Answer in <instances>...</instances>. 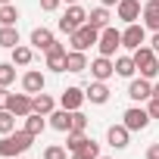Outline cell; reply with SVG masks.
<instances>
[{
	"mask_svg": "<svg viewBox=\"0 0 159 159\" xmlns=\"http://www.w3.org/2000/svg\"><path fill=\"white\" fill-rule=\"evenodd\" d=\"M100 3H103V7H119L122 0H100Z\"/></svg>",
	"mask_w": 159,
	"mask_h": 159,
	"instance_id": "obj_39",
	"label": "cell"
},
{
	"mask_svg": "<svg viewBox=\"0 0 159 159\" xmlns=\"http://www.w3.org/2000/svg\"><path fill=\"white\" fill-rule=\"evenodd\" d=\"M7 109H10L16 119H25V116H31V112H34V103H31V97H28V94H10Z\"/></svg>",
	"mask_w": 159,
	"mask_h": 159,
	"instance_id": "obj_7",
	"label": "cell"
},
{
	"mask_svg": "<svg viewBox=\"0 0 159 159\" xmlns=\"http://www.w3.org/2000/svg\"><path fill=\"white\" fill-rule=\"evenodd\" d=\"M31 140H34V134H28L25 128L22 131H13V134H0V156H3V159L22 156L31 147Z\"/></svg>",
	"mask_w": 159,
	"mask_h": 159,
	"instance_id": "obj_1",
	"label": "cell"
},
{
	"mask_svg": "<svg viewBox=\"0 0 159 159\" xmlns=\"http://www.w3.org/2000/svg\"><path fill=\"white\" fill-rule=\"evenodd\" d=\"M7 103H10V91L0 88V109H7Z\"/></svg>",
	"mask_w": 159,
	"mask_h": 159,
	"instance_id": "obj_37",
	"label": "cell"
},
{
	"mask_svg": "<svg viewBox=\"0 0 159 159\" xmlns=\"http://www.w3.org/2000/svg\"><path fill=\"white\" fill-rule=\"evenodd\" d=\"M47 69H53V72H66V44L53 41V47L47 50Z\"/></svg>",
	"mask_w": 159,
	"mask_h": 159,
	"instance_id": "obj_12",
	"label": "cell"
},
{
	"mask_svg": "<svg viewBox=\"0 0 159 159\" xmlns=\"http://www.w3.org/2000/svg\"><path fill=\"white\" fill-rule=\"evenodd\" d=\"M88 69H91V75L97 78V81H106V78L116 75V62H109V56H97Z\"/></svg>",
	"mask_w": 159,
	"mask_h": 159,
	"instance_id": "obj_11",
	"label": "cell"
},
{
	"mask_svg": "<svg viewBox=\"0 0 159 159\" xmlns=\"http://www.w3.org/2000/svg\"><path fill=\"white\" fill-rule=\"evenodd\" d=\"M16 131V116L10 109H0V134H13Z\"/></svg>",
	"mask_w": 159,
	"mask_h": 159,
	"instance_id": "obj_29",
	"label": "cell"
},
{
	"mask_svg": "<svg viewBox=\"0 0 159 159\" xmlns=\"http://www.w3.org/2000/svg\"><path fill=\"white\" fill-rule=\"evenodd\" d=\"M84 128H88L84 112H81V109H75V112H72V131H84Z\"/></svg>",
	"mask_w": 159,
	"mask_h": 159,
	"instance_id": "obj_32",
	"label": "cell"
},
{
	"mask_svg": "<svg viewBox=\"0 0 159 159\" xmlns=\"http://www.w3.org/2000/svg\"><path fill=\"white\" fill-rule=\"evenodd\" d=\"M88 140H91V137H88L84 131H69V137H66V150H69V153H75V150H81Z\"/></svg>",
	"mask_w": 159,
	"mask_h": 159,
	"instance_id": "obj_26",
	"label": "cell"
},
{
	"mask_svg": "<svg viewBox=\"0 0 159 159\" xmlns=\"http://www.w3.org/2000/svg\"><path fill=\"white\" fill-rule=\"evenodd\" d=\"M50 128H56V131H72V109H53V112H50Z\"/></svg>",
	"mask_w": 159,
	"mask_h": 159,
	"instance_id": "obj_18",
	"label": "cell"
},
{
	"mask_svg": "<svg viewBox=\"0 0 159 159\" xmlns=\"http://www.w3.org/2000/svg\"><path fill=\"white\" fill-rule=\"evenodd\" d=\"M13 81H16V66L0 62V88H10Z\"/></svg>",
	"mask_w": 159,
	"mask_h": 159,
	"instance_id": "obj_31",
	"label": "cell"
},
{
	"mask_svg": "<svg viewBox=\"0 0 159 159\" xmlns=\"http://www.w3.org/2000/svg\"><path fill=\"white\" fill-rule=\"evenodd\" d=\"M88 69V56H84V50H69L66 53V72H84Z\"/></svg>",
	"mask_w": 159,
	"mask_h": 159,
	"instance_id": "obj_16",
	"label": "cell"
},
{
	"mask_svg": "<svg viewBox=\"0 0 159 159\" xmlns=\"http://www.w3.org/2000/svg\"><path fill=\"white\" fill-rule=\"evenodd\" d=\"M143 41H147V28H143V25H137V22H131V25L122 31V47H128V50L143 47Z\"/></svg>",
	"mask_w": 159,
	"mask_h": 159,
	"instance_id": "obj_6",
	"label": "cell"
},
{
	"mask_svg": "<svg viewBox=\"0 0 159 159\" xmlns=\"http://www.w3.org/2000/svg\"><path fill=\"white\" fill-rule=\"evenodd\" d=\"M66 3H78V0H66Z\"/></svg>",
	"mask_w": 159,
	"mask_h": 159,
	"instance_id": "obj_41",
	"label": "cell"
},
{
	"mask_svg": "<svg viewBox=\"0 0 159 159\" xmlns=\"http://www.w3.org/2000/svg\"><path fill=\"white\" fill-rule=\"evenodd\" d=\"M147 112H150V119H159V100H156V97H150V106H147Z\"/></svg>",
	"mask_w": 159,
	"mask_h": 159,
	"instance_id": "obj_34",
	"label": "cell"
},
{
	"mask_svg": "<svg viewBox=\"0 0 159 159\" xmlns=\"http://www.w3.org/2000/svg\"><path fill=\"white\" fill-rule=\"evenodd\" d=\"M88 100L91 103H106L109 100V88H106V81H94V84H88Z\"/></svg>",
	"mask_w": 159,
	"mask_h": 159,
	"instance_id": "obj_20",
	"label": "cell"
},
{
	"mask_svg": "<svg viewBox=\"0 0 159 159\" xmlns=\"http://www.w3.org/2000/svg\"><path fill=\"white\" fill-rule=\"evenodd\" d=\"M153 97H156V100H159V81H156V84H153Z\"/></svg>",
	"mask_w": 159,
	"mask_h": 159,
	"instance_id": "obj_40",
	"label": "cell"
},
{
	"mask_svg": "<svg viewBox=\"0 0 159 159\" xmlns=\"http://www.w3.org/2000/svg\"><path fill=\"white\" fill-rule=\"evenodd\" d=\"M0 3H10V0H0Z\"/></svg>",
	"mask_w": 159,
	"mask_h": 159,
	"instance_id": "obj_42",
	"label": "cell"
},
{
	"mask_svg": "<svg viewBox=\"0 0 159 159\" xmlns=\"http://www.w3.org/2000/svg\"><path fill=\"white\" fill-rule=\"evenodd\" d=\"M150 47H153V53H159V31L153 34V41H150Z\"/></svg>",
	"mask_w": 159,
	"mask_h": 159,
	"instance_id": "obj_38",
	"label": "cell"
},
{
	"mask_svg": "<svg viewBox=\"0 0 159 159\" xmlns=\"http://www.w3.org/2000/svg\"><path fill=\"white\" fill-rule=\"evenodd\" d=\"M147 159H159V143H150L147 147Z\"/></svg>",
	"mask_w": 159,
	"mask_h": 159,
	"instance_id": "obj_36",
	"label": "cell"
},
{
	"mask_svg": "<svg viewBox=\"0 0 159 159\" xmlns=\"http://www.w3.org/2000/svg\"><path fill=\"white\" fill-rule=\"evenodd\" d=\"M88 100V94L81 91V88H66L62 91V97H59V103H62V109H81V103Z\"/></svg>",
	"mask_w": 159,
	"mask_h": 159,
	"instance_id": "obj_13",
	"label": "cell"
},
{
	"mask_svg": "<svg viewBox=\"0 0 159 159\" xmlns=\"http://www.w3.org/2000/svg\"><path fill=\"white\" fill-rule=\"evenodd\" d=\"M134 66L140 69L143 78H156V75H159V59H156L153 47H137V50H134Z\"/></svg>",
	"mask_w": 159,
	"mask_h": 159,
	"instance_id": "obj_2",
	"label": "cell"
},
{
	"mask_svg": "<svg viewBox=\"0 0 159 159\" xmlns=\"http://www.w3.org/2000/svg\"><path fill=\"white\" fill-rule=\"evenodd\" d=\"M84 22H88V13H84L81 7H78V3H72V7L66 10V16L59 19V31L72 34V31H78V28H81Z\"/></svg>",
	"mask_w": 159,
	"mask_h": 159,
	"instance_id": "obj_4",
	"label": "cell"
},
{
	"mask_svg": "<svg viewBox=\"0 0 159 159\" xmlns=\"http://www.w3.org/2000/svg\"><path fill=\"white\" fill-rule=\"evenodd\" d=\"M125 128L128 131H143L147 125H150V112L147 109H140V106H131V109H125Z\"/></svg>",
	"mask_w": 159,
	"mask_h": 159,
	"instance_id": "obj_8",
	"label": "cell"
},
{
	"mask_svg": "<svg viewBox=\"0 0 159 159\" xmlns=\"http://www.w3.org/2000/svg\"><path fill=\"white\" fill-rule=\"evenodd\" d=\"M0 47H7V50L19 47V31H16V25H0Z\"/></svg>",
	"mask_w": 159,
	"mask_h": 159,
	"instance_id": "obj_21",
	"label": "cell"
},
{
	"mask_svg": "<svg viewBox=\"0 0 159 159\" xmlns=\"http://www.w3.org/2000/svg\"><path fill=\"white\" fill-rule=\"evenodd\" d=\"M44 128H47V122H44V116H41V112H31V116H25V131H28V134H34V137H38Z\"/></svg>",
	"mask_w": 159,
	"mask_h": 159,
	"instance_id": "obj_25",
	"label": "cell"
},
{
	"mask_svg": "<svg viewBox=\"0 0 159 159\" xmlns=\"http://www.w3.org/2000/svg\"><path fill=\"white\" fill-rule=\"evenodd\" d=\"M72 159H100V143L88 140L81 150H75V153H72Z\"/></svg>",
	"mask_w": 159,
	"mask_h": 159,
	"instance_id": "obj_27",
	"label": "cell"
},
{
	"mask_svg": "<svg viewBox=\"0 0 159 159\" xmlns=\"http://www.w3.org/2000/svg\"><path fill=\"white\" fill-rule=\"evenodd\" d=\"M59 3H62V0H41V10H44V13H53Z\"/></svg>",
	"mask_w": 159,
	"mask_h": 159,
	"instance_id": "obj_35",
	"label": "cell"
},
{
	"mask_svg": "<svg viewBox=\"0 0 159 159\" xmlns=\"http://www.w3.org/2000/svg\"><path fill=\"white\" fill-rule=\"evenodd\" d=\"M44 159H66V147H47Z\"/></svg>",
	"mask_w": 159,
	"mask_h": 159,
	"instance_id": "obj_33",
	"label": "cell"
},
{
	"mask_svg": "<svg viewBox=\"0 0 159 159\" xmlns=\"http://www.w3.org/2000/svg\"><path fill=\"white\" fill-rule=\"evenodd\" d=\"M116 13H119V19L122 22H137L140 19V13H143V7H140V0H122V3L116 7Z\"/></svg>",
	"mask_w": 159,
	"mask_h": 159,
	"instance_id": "obj_10",
	"label": "cell"
},
{
	"mask_svg": "<svg viewBox=\"0 0 159 159\" xmlns=\"http://www.w3.org/2000/svg\"><path fill=\"white\" fill-rule=\"evenodd\" d=\"M128 128H125V122L122 125H109V131H106V140H109V147H116V150H125L128 147Z\"/></svg>",
	"mask_w": 159,
	"mask_h": 159,
	"instance_id": "obj_14",
	"label": "cell"
},
{
	"mask_svg": "<svg viewBox=\"0 0 159 159\" xmlns=\"http://www.w3.org/2000/svg\"><path fill=\"white\" fill-rule=\"evenodd\" d=\"M88 25H94L97 31L109 28V10H106V7H97V10H91V13H88Z\"/></svg>",
	"mask_w": 159,
	"mask_h": 159,
	"instance_id": "obj_19",
	"label": "cell"
},
{
	"mask_svg": "<svg viewBox=\"0 0 159 159\" xmlns=\"http://www.w3.org/2000/svg\"><path fill=\"white\" fill-rule=\"evenodd\" d=\"M140 16H143V28H153V31H159V0H147Z\"/></svg>",
	"mask_w": 159,
	"mask_h": 159,
	"instance_id": "obj_15",
	"label": "cell"
},
{
	"mask_svg": "<svg viewBox=\"0 0 159 159\" xmlns=\"http://www.w3.org/2000/svg\"><path fill=\"white\" fill-rule=\"evenodd\" d=\"M31 47H25V44H19V47H13V66H28L31 62Z\"/></svg>",
	"mask_w": 159,
	"mask_h": 159,
	"instance_id": "obj_28",
	"label": "cell"
},
{
	"mask_svg": "<svg viewBox=\"0 0 159 159\" xmlns=\"http://www.w3.org/2000/svg\"><path fill=\"white\" fill-rule=\"evenodd\" d=\"M128 97L134 100V103H143V100H150L153 97V84H150V78H134V81L128 84Z\"/></svg>",
	"mask_w": 159,
	"mask_h": 159,
	"instance_id": "obj_9",
	"label": "cell"
},
{
	"mask_svg": "<svg viewBox=\"0 0 159 159\" xmlns=\"http://www.w3.org/2000/svg\"><path fill=\"white\" fill-rule=\"evenodd\" d=\"M69 41H72V50H88V47H94L97 41H100V31L94 28V25H81L78 31H72L69 34Z\"/></svg>",
	"mask_w": 159,
	"mask_h": 159,
	"instance_id": "obj_3",
	"label": "cell"
},
{
	"mask_svg": "<svg viewBox=\"0 0 159 159\" xmlns=\"http://www.w3.org/2000/svg\"><path fill=\"white\" fill-rule=\"evenodd\" d=\"M16 19H19V10H16L13 3H3V7H0V25H16Z\"/></svg>",
	"mask_w": 159,
	"mask_h": 159,
	"instance_id": "obj_30",
	"label": "cell"
},
{
	"mask_svg": "<svg viewBox=\"0 0 159 159\" xmlns=\"http://www.w3.org/2000/svg\"><path fill=\"white\" fill-rule=\"evenodd\" d=\"M31 103H34V112H41V116H50V112H53V97H50V94H44V91H41V94H34V97H31Z\"/></svg>",
	"mask_w": 159,
	"mask_h": 159,
	"instance_id": "obj_23",
	"label": "cell"
},
{
	"mask_svg": "<svg viewBox=\"0 0 159 159\" xmlns=\"http://www.w3.org/2000/svg\"><path fill=\"white\" fill-rule=\"evenodd\" d=\"M100 159H109V156H100Z\"/></svg>",
	"mask_w": 159,
	"mask_h": 159,
	"instance_id": "obj_43",
	"label": "cell"
},
{
	"mask_svg": "<svg viewBox=\"0 0 159 159\" xmlns=\"http://www.w3.org/2000/svg\"><path fill=\"white\" fill-rule=\"evenodd\" d=\"M97 47H100V56H112V53L122 47V31H116L112 25H109V28H103V31H100Z\"/></svg>",
	"mask_w": 159,
	"mask_h": 159,
	"instance_id": "obj_5",
	"label": "cell"
},
{
	"mask_svg": "<svg viewBox=\"0 0 159 159\" xmlns=\"http://www.w3.org/2000/svg\"><path fill=\"white\" fill-rule=\"evenodd\" d=\"M22 88H25V94H41V91H44V75H41L38 69L25 72V75H22Z\"/></svg>",
	"mask_w": 159,
	"mask_h": 159,
	"instance_id": "obj_17",
	"label": "cell"
},
{
	"mask_svg": "<svg viewBox=\"0 0 159 159\" xmlns=\"http://www.w3.org/2000/svg\"><path fill=\"white\" fill-rule=\"evenodd\" d=\"M137 72V66H134V56H119L116 59V75H122V78H131Z\"/></svg>",
	"mask_w": 159,
	"mask_h": 159,
	"instance_id": "obj_24",
	"label": "cell"
},
{
	"mask_svg": "<svg viewBox=\"0 0 159 159\" xmlns=\"http://www.w3.org/2000/svg\"><path fill=\"white\" fill-rule=\"evenodd\" d=\"M31 44H34L38 50H44V53H47V50L53 47V34H50L47 28H34V31H31Z\"/></svg>",
	"mask_w": 159,
	"mask_h": 159,
	"instance_id": "obj_22",
	"label": "cell"
}]
</instances>
